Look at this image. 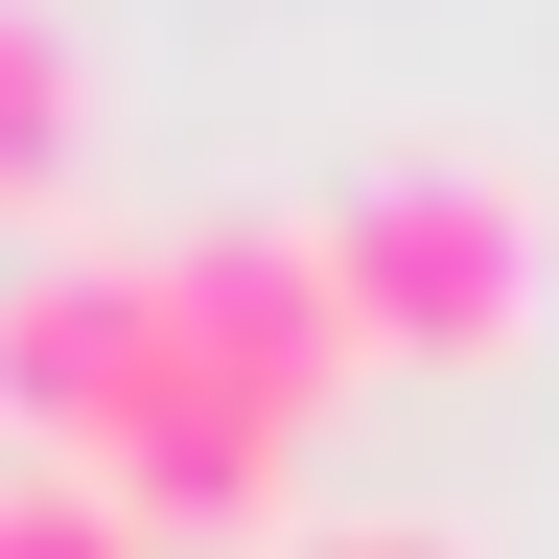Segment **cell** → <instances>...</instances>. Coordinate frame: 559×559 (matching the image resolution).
Returning a JSON list of instances; mask_svg holds the SVG:
<instances>
[{"instance_id": "cell-4", "label": "cell", "mask_w": 559, "mask_h": 559, "mask_svg": "<svg viewBox=\"0 0 559 559\" xmlns=\"http://www.w3.org/2000/svg\"><path fill=\"white\" fill-rule=\"evenodd\" d=\"M70 187H94V47H70V0H0V234H70Z\"/></svg>"}, {"instance_id": "cell-6", "label": "cell", "mask_w": 559, "mask_h": 559, "mask_svg": "<svg viewBox=\"0 0 559 559\" xmlns=\"http://www.w3.org/2000/svg\"><path fill=\"white\" fill-rule=\"evenodd\" d=\"M304 559H466V536H396V513H349V536H304Z\"/></svg>"}, {"instance_id": "cell-1", "label": "cell", "mask_w": 559, "mask_h": 559, "mask_svg": "<svg viewBox=\"0 0 559 559\" xmlns=\"http://www.w3.org/2000/svg\"><path fill=\"white\" fill-rule=\"evenodd\" d=\"M304 234H326L349 349H373V373H489V349L536 326V187H513V164H466V140H396V164H349Z\"/></svg>"}, {"instance_id": "cell-5", "label": "cell", "mask_w": 559, "mask_h": 559, "mask_svg": "<svg viewBox=\"0 0 559 559\" xmlns=\"http://www.w3.org/2000/svg\"><path fill=\"white\" fill-rule=\"evenodd\" d=\"M0 559H164V536H140L94 466H0Z\"/></svg>"}, {"instance_id": "cell-3", "label": "cell", "mask_w": 559, "mask_h": 559, "mask_svg": "<svg viewBox=\"0 0 559 559\" xmlns=\"http://www.w3.org/2000/svg\"><path fill=\"white\" fill-rule=\"evenodd\" d=\"M164 326H187V373L210 396H257V419H326L373 349H349V280L304 210H234V234H164Z\"/></svg>"}, {"instance_id": "cell-2", "label": "cell", "mask_w": 559, "mask_h": 559, "mask_svg": "<svg viewBox=\"0 0 559 559\" xmlns=\"http://www.w3.org/2000/svg\"><path fill=\"white\" fill-rule=\"evenodd\" d=\"M140 396H164V234H47L0 280V419H24V466H117Z\"/></svg>"}]
</instances>
